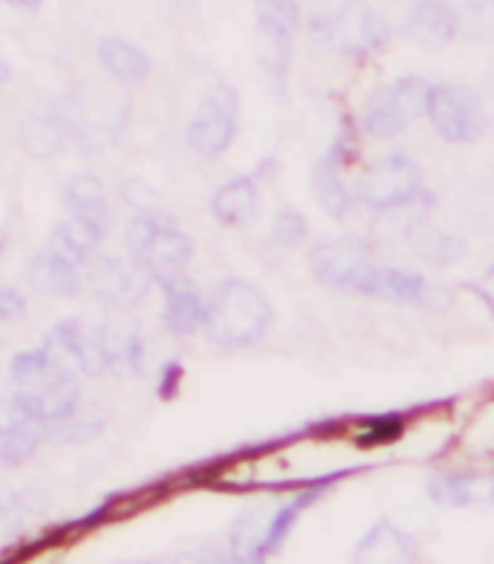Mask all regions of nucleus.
Returning <instances> with one entry per match:
<instances>
[{
  "label": "nucleus",
  "instance_id": "nucleus-3",
  "mask_svg": "<svg viewBox=\"0 0 494 564\" xmlns=\"http://www.w3.org/2000/svg\"><path fill=\"white\" fill-rule=\"evenodd\" d=\"M124 243L133 261L160 284L186 275V267L194 258L191 235L183 232L177 220L160 206L136 212L131 217V224L124 229Z\"/></svg>",
  "mask_w": 494,
  "mask_h": 564
},
{
  "label": "nucleus",
  "instance_id": "nucleus-19",
  "mask_svg": "<svg viewBox=\"0 0 494 564\" xmlns=\"http://www.w3.org/2000/svg\"><path fill=\"white\" fill-rule=\"evenodd\" d=\"M30 281L39 293L55 295V299H73L78 295L81 284L87 281V275L81 272V267L73 261H67L64 256L53 252V249H44L39 256L32 258L30 263Z\"/></svg>",
  "mask_w": 494,
  "mask_h": 564
},
{
  "label": "nucleus",
  "instance_id": "nucleus-33",
  "mask_svg": "<svg viewBox=\"0 0 494 564\" xmlns=\"http://www.w3.org/2000/svg\"><path fill=\"white\" fill-rule=\"evenodd\" d=\"M257 9V18H270V21H281V24L286 26H293L298 24V3L295 0H252Z\"/></svg>",
  "mask_w": 494,
  "mask_h": 564
},
{
  "label": "nucleus",
  "instance_id": "nucleus-38",
  "mask_svg": "<svg viewBox=\"0 0 494 564\" xmlns=\"http://www.w3.org/2000/svg\"><path fill=\"white\" fill-rule=\"evenodd\" d=\"M9 76H12V67H9V62L3 58V62H0V78H3V85L9 82Z\"/></svg>",
  "mask_w": 494,
  "mask_h": 564
},
{
  "label": "nucleus",
  "instance_id": "nucleus-5",
  "mask_svg": "<svg viewBox=\"0 0 494 564\" xmlns=\"http://www.w3.org/2000/svg\"><path fill=\"white\" fill-rule=\"evenodd\" d=\"M422 174L408 154L378 156L355 183V200L373 212H399L422 200Z\"/></svg>",
  "mask_w": 494,
  "mask_h": 564
},
{
  "label": "nucleus",
  "instance_id": "nucleus-1",
  "mask_svg": "<svg viewBox=\"0 0 494 564\" xmlns=\"http://www.w3.org/2000/svg\"><path fill=\"white\" fill-rule=\"evenodd\" d=\"M12 397L9 411L30 417L44 429L78 414V382L55 368L44 348L24 350L9 365Z\"/></svg>",
  "mask_w": 494,
  "mask_h": 564
},
{
  "label": "nucleus",
  "instance_id": "nucleus-9",
  "mask_svg": "<svg viewBox=\"0 0 494 564\" xmlns=\"http://www.w3.org/2000/svg\"><path fill=\"white\" fill-rule=\"evenodd\" d=\"M41 348L55 368H62L73 379L108 373V356H105V345H101L99 325L58 322V325L50 327Z\"/></svg>",
  "mask_w": 494,
  "mask_h": 564
},
{
  "label": "nucleus",
  "instance_id": "nucleus-15",
  "mask_svg": "<svg viewBox=\"0 0 494 564\" xmlns=\"http://www.w3.org/2000/svg\"><path fill=\"white\" fill-rule=\"evenodd\" d=\"M163 318L165 327L177 336H194V333L206 330V318H209V299L186 279L163 281Z\"/></svg>",
  "mask_w": 494,
  "mask_h": 564
},
{
  "label": "nucleus",
  "instance_id": "nucleus-4",
  "mask_svg": "<svg viewBox=\"0 0 494 564\" xmlns=\"http://www.w3.org/2000/svg\"><path fill=\"white\" fill-rule=\"evenodd\" d=\"M431 87L425 78L405 76L396 78L394 85L378 87L367 99L362 113V131L373 140H396L408 131L410 122L428 117V99Z\"/></svg>",
  "mask_w": 494,
  "mask_h": 564
},
{
  "label": "nucleus",
  "instance_id": "nucleus-35",
  "mask_svg": "<svg viewBox=\"0 0 494 564\" xmlns=\"http://www.w3.org/2000/svg\"><path fill=\"white\" fill-rule=\"evenodd\" d=\"M26 313V299L18 293L15 286H3L0 290V318L3 322H15Z\"/></svg>",
  "mask_w": 494,
  "mask_h": 564
},
{
  "label": "nucleus",
  "instance_id": "nucleus-14",
  "mask_svg": "<svg viewBox=\"0 0 494 564\" xmlns=\"http://www.w3.org/2000/svg\"><path fill=\"white\" fill-rule=\"evenodd\" d=\"M428 498L446 510H486L494 507V478L474 471H446L428 480Z\"/></svg>",
  "mask_w": 494,
  "mask_h": 564
},
{
  "label": "nucleus",
  "instance_id": "nucleus-12",
  "mask_svg": "<svg viewBox=\"0 0 494 564\" xmlns=\"http://www.w3.org/2000/svg\"><path fill=\"white\" fill-rule=\"evenodd\" d=\"M350 151H353V142L341 131L325 151V156H318L309 171L312 197L330 217H348L355 203V192L344 183V165L350 163Z\"/></svg>",
  "mask_w": 494,
  "mask_h": 564
},
{
  "label": "nucleus",
  "instance_id": "nucleus-16",
  "mask_svg": "<svg viewBox=\"0 0 494 564\" xmlns=\"http://www.w3.org/2000/svg\"><path fill=\"white\" fill-rule=\"evenodd\" d=\"M417 562V541L391 521L376 524L355 544L353 564H414Z\"/></svg>",
  "mask_w": 494,
  "mask_h": 564
},
{
  "label": "nucleus",
  "instance_id": "nucleus-20",
  "mask_svg": "<svg viewBox=\"0 0 494 564\" xmlns=\"http://www.w3.org/2000/svg\"><path fill=\"white\" fill-rule=\"evenodd\" d=\"M367 295L387 304H425L431 299V284L414 270L378 263L376 275L367 286Z\"/></svg>",
  "mask_w": 494,
  "mask_h": 564
},
{
  "label": "nucleus",
  "instance_id": "nucleus-7",
  "mask_svg": "<svg viewBox=\"0 0 494 564\" xmlns=\"http://www.w3.org/2000/svg\"><path fill=\"white\" fill-rule=\"evenodd\" d=\"M240 124L238 90L226 82H215L197 105V113L186 128V142L200 156H223L232 148Z\"/></svg>",
  "mask_w": 494,
  "mask_h": 564
},
{
  "label": "nucleus",
  "instance_id": "nucleus-25",
  "mask_svg": "<svg viewBox=\"0 0 494 564\" xmlns=\"http://www.w3.org/2000/svg\"><path fill=\"white\" fill-rule=\"evenodd\" d=\"M64 206L67 212L76 217H85V220H94V224L105 226L108 229L110 220V206H108V188L94 174H73L62 188Z\"/></svg>",
  "mask_w": 494,
  "mask_h": 564
},
{
  "label": "nucleus",
  "instance_id": "nucleus-11",
  "mask_svg": "<svg viewBox=\"0 0 494 564\" xmlns=\"http://www.w3.org/2000/svg\"><path fill=\"white\" fill-rule=\"evenodd\" d=\"M325 35L348 58L364 62L387 41V24L362 3H344L325 18Z\"/></svg>",
  "mask_w": 494,
  "mask_h": 564
},
{
  "label": "nucleus",
  "instance_id": "nucleus-8",
  "mask_svg": "<svg viewBox=\"0 0 494 564\" xmlns=\"http://www.w3.org/2000/svg\"><path fill=\"white\" fill-rule=\"evenodd\" d=\"M309 270L321 284L332 290H348V293H367L373 275L378 270V261L373 258L371 247L362 240H325L312 249L309 256Z\"/></svg>",
  "mask_w": 494,
  "mask_h": 564
},
{
  "label": "nucleus",
  "instance_id": "nucleus-21",
  "mask_svg": "<svg viewBox=\"0 0 494 564\" xmlns=\"http://www.w3.org/2000/svg\"><path fill=\"white\" fill-rule=\"evenodd\" d=\"M105 226L94 224V220H85V217L67 215L64 220H58L53 229V238H50V249L64 256L67 261L85 267L90 261V256L96 252V247L105 238Z\"/></svg>",
  "mask_w": 494,
  "mask_h": 564
},
{
  "label": "nucleus",
  "instance_id": "nucleus-6",
  "mask_svg": "<svg viewBox=\"0 0 494 564\" xmlns=\"http://www.w3.org/2000/svg\"><path fill=\"white\" fill-rule=\"evenodd\" d=\"M428 122L448 145H469L486 133L488 113L474 87L433 85L428 99Z\"/></svg>",
  "mask_w": 494,
  "mask_h": 564
},
{
  "label": "nucleus",
  "instance_id": "nucleus-37",
  "mask_svg": "<svg viewBox=\"0 0 494 564\" xmlns=\"http://www.w3.org/2000/svg\"><path fill=\"white\" fill-rule=\"evenodd\" d=\"M3 3H9V7H18V9H39L44 0H3Z\"/></svg>",
  "mask_w": 494,
  "mask_h": 564
},
{
  "label": "nucleus",
  "instance_id": "nucleus-17",
  "mask_svg": "<svg viewBox=\"0 0 494 564\" xmlns=\"http://www.w3.org/2000/svg\"><path fill=\"white\" fill-rule=\"evenodd\" d=\"M257 215V177L238 174L211 194V217L223 229H243Z\"/></svg>",
  "mask_w": 494,
  "mask_h": 564
},
{
  "label": "nucleus",
  "instance_id": "nucleus-31",
  "mask_svg": "<svg viewBox=\"0 0 494 564\" xmlns=\"http://www.w3.org/2000/svg\"><path fill=\"white\" fill-rule=\"evenodd\" d=\"M307 235H309L307 217H304L298 209H293V206H284V209L275 215V220H272L270 238L275 247H284V249L301 247L304 240H307Z\"/></svg>",
  "mask_w": 494,
  "mask_h": 564
},
{
  "label": "nucleus",
  "instance_id": "nucleus-2",
  "mask_svg": "<svg viewBox=\"0 0 494 564\" xmlns=\"http://www.w3.org/2000/svg\"><path fill=\"white\" fill-rule=\"evenodd\" d=\"M275 322V307L261 286L246 279L217 281L209 293V318L206 339L220 348H252L270 333Z\"/></svg>",
  "mask_w": 494,
  "mask_h": 564
},
{
  "label": "nucleus",
  "instance_id": "nucleus-22",
  "mask_svg": "<svg viewBox=\"0 0 494 564\" xmlns=\"http://www.w3.org/2000/svg\"><path fill=\"white\" fill-rule=\"evenodd\" d=\"M272 516H263L261 507L240 512L229 530V562L263 564L266 562V527Z\"/></svg>",
  "mask_w": 494,
  "mask_h": 564
},
{
  "label": "nucleus",
  "instance_id": "nucleus-26",
  "mask_svg": "<svg viewBox=\"0 0 494 564\" xmlns=\"http://www.w3.org/2000/svg\"><path fill=\"white\" fill-rule=\"evenodd\" d=\"M41 441H47L44 425L30 417H21L15 411H7V425L0 432V464L7 469L24 466Z\"/></svg>",
  "mask_w": 494,
  "mask_h": 564
},
{
  "label": "nucleus",
  "instance_id": "nucleus-36",
  "mask_svg": "<svg viewBox=\"0 0 494 564\" xmlns=\"http://www.w3.org/2000/svg\"><path fill=\"white\" fill-rule=\"evenodd\" d=\"M191 564H232V562H229V553H223V550L206 547L191 558Z\"/></svg>",
  "mask_w": 494,
  "mask_h": 564
},
{
  "label": "nucleus",
  "instance_id": "nucleus-24",
  "mask_svg": "<svg viewBox=\"0 0 494 564\" xmlns=\"http://www.w3.org/2000/svg\"><path fill=\"white\" fill-rule=\"evenodd\" d=\"M410 252L433 267H451L465 256V240L457 235L446 232L440 226L428 224V220H414L408 229Z\"/></svg>",
  "mask_w": 494,
  "mask_h": 564
},
{
  "label": "nucleus",
  "instance_id": "nucleus-10",
  "mask_svg": "<svg viewBox=\"0 0 494 564\" xmlns=\"http://www.w3.org/2000/svg\"><path fill=\"white\" fill-rule=\"evenodd\" d=\"M151 281L154 279L133 258L99 256L87 263V284L110 310H128L142 302Z\"/></svg>",
  "mask_w": 494,
  "mask_h": 564
},
{
  "label": "nucleus",
  "instance_id": "nucleus-32",
  "mask_svg": "<svg viewBox=\"0 0 494 564\" xmlns=\"http://www.w3.org/2000/svg\"><path fill=\"white\" fill-rule=\"evenodd\" d=\"M101 432V423L99 420L94 417H81V414H76V417L70 420H62V423H53L44 429V434H47V441L53 443H87V441H94L96 434Z\"/></svg>",
  "mask_w": 494,
  "mask_h": 564
},
{
  "label": "nucleus",
  "instance_id": "nucleus-18",
  "mask_svg": "<svg viewBox=\"0 0 494 564\" xmlns=\"http://www.w3.org/2000/svg\"><path fill=\"white\" fill-rule=\"evenodd\" d=\"M99 64L105 67L110 78H117L122 85H142L151 76V55L133 44V41L122 39V35H105L96 47Z\"/></svg>",
  "mask_w": 494,
  "mask_h": 564
},
{
  "label": "nucleus",
  "instance_id": "nucleus-34",
  "mask_svg": "<svg viewBox=\"0 0 494 564\" xmlns=\"http://www.w3.org/2000/svg\"><path fill=\"white\" fill-rule=\"evenodd\" d=\"M179 382H183V365L177 359H171L160 371V388H156L160 400H174L179 394Z\"/></svg>",
  "mask_w": 494,
  "mask_h": 564
},
{
  "label": "nucleus",
  "instance_id": "nucleus-27",
  "mask_svg": "<svg viewBox=\"0 0 494 564\" xmlns=\"http://www.w3.org/2000/svg\"><path fill=\"white\" fill-rule=\"evenodd\" d=\"M21 140H24L26 154L39 156V160L62 154L64 148L70 145V131H67V122H64L58 105L50 108L47 113H35V117L24 124Z\"/></svg>",
  "mask_w": 494,
  "mask_h": 564
},
{
  "label": "nucleus",
  "instance_id": "nucleus-29",
  "mask_svg": "<svg viewBox=\"0 0 494 564\" xmlns=\"http://www.w3.org/2000/svg\"><path fill=\"white\" fill-rule=\"evenodd\" d=\"M454 12L457 35L474 41H494V0H448Z\"/></svg>",
  "mask_w": 494,
  "mask_h": 564
},
{
  "label": "nucleus",
  "instance_id": "nucleus-23",
  "mask_svg": "<svg viewBox=\"0 0 494 564\" xmlns=\"http://www.w3.org/2000/svg\"><path fill=\"white\" fill-rule=\"evenodd\" d=\"M408 35L422 47H442L448 41H454L457 21L448 0H417V7L410 12Z\"/></svg>",
  "mask_w": 494,
  "mask_h": 564
},
{
  "label": "nucleus",
  "instance_id": "nucleus-28",
  "mask_svg": "<svg viewBox=\"0 0 494 564\" xmlns=\"http://www.w3.org/2000/svg\"><path fill=\"white\" fill-rule=\"evenodd\" d=\"M325 492H327V484H318V487L307 489V492L301 495H295L293 501L284 503V507H278V510L272 512L270 527H266V556L275 553V550H281V544L286 541V535L293 533L295 521L301 518V512L309 510V507H312V503H316Z\"/></svg>",
  "mask_w": 494,
  "mask_h": 564
},
{
  "label": "nucleus",
  "instance_id": "nucleus-30",
  "mask_svg": "<svg viewBox=\"0 0 494 564\" xmlns=\"http://www.w3.org/2000/svg\"><path fill=\"white\" fill-rule=\"evenodd\" d=\"M405 434V420L402 414H378V417L362 420L355 429V443L359 446H385V443L399 441Z\"/></svg>",
  "mask_w": 494,
  "mask_h": 564
},
{
  "label": "nucleus",
  "instance_id": "nucleus-39",
  "mask_svg": "<svg viewBox=\"0 0 494 564\" xmlns=\"http://www.w3.org/2000/svg\"><path fill=\"white\" fill-rule=\"evenodd\" d=\"M140 564H160V562H140Z\"/></svg>",
  "mask_w": 494,
  "mask_h": 564
},
{
  "label": "nucleus",
  "instance_id": "nucleus-13",
  "mask_svg": "<svg viewBox=\"0 0 494 564\" xmlns=\"http://www.w3.org/2000/svg\"><path fill=\"white\" fill-rule=\"evenodd\" d=\"M101 345L108 356V373L119 377H136L145 371V336L136 318L124 310H113V316L99 325Z\"/></svg>",
  "mask_w": 494,
  "mask_h": 564
}]
</instances>
